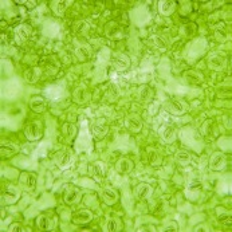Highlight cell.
I'll use <instances>...</instances> for the list:
<instances>
[{
  "instance_id": "obj_15",
  "label": "cell",
  "mask_w": 232,
  "mask_h": 232,
  "mask_svg": "<svg viewBox=\"0 0 232 232\" xmlns=\"http://www.w3.org/2000/svg\"><path fill=\"white\" fill-rule=\"evenodd\" d=\"M177 158H179L180 161H184V163H185V161L189 160V156H188L187 153H179L177 154Z\"/></svg>"
},
{
  "instance_id": "obj_7",
  "label": "cell",
  "mask_w": 232,
  "mask_h": 232,
  "mask_svg": "<svg viewBox=\"0 0 232 232\" xmlns=\"http://www.w3.org/2000/svg\"><path fill=\"white\" fill-rule=\"evenodd\" d=\"M128 124H129V126H130V129L133 132H138L140 129H141V122H140L138 120H136V118H129Z\"/></svg>"
},
{
  "instance_id": "obj_14",
  "label": "cell",
  "mask_w": 232,
  "mask_h": 232,
  "mask_svg": "<svg viewBox=\"0 0 232 232\" xmlns=\"http://www.w3.org/2000/svg\"><path fill=\"white\" fill-rule=\"evenodd\" d=\"M118 223H120V222H117V220H112V222L109 223V230H110V231H116L117 228H118V226H117Z\"/></svg>"
},
{
  "instance_id": "obj_17",
  "label": "cell",
  "mask_w": 232,
  "mask_h": 232,
  "mask_svg": "<svg viewBox=\"0 0 232 232\" xmlns=\"http://www.w3.org/2000/svg\"><path fill=\"white\" fill-rule=\"evenodd\" d=\"M14 231H22V228H19V227H14Z\"/></svg>"
},
{
  "instance_id": "obj_6",
  "label": "cell",
  "mask_w": 232,
  "mask_h": 232,
  "mask_svg": "<svg viewBox=\"0 0 232 232\" xmlns=\"http://www.w3.org/2000/svg\"><path fill=\"white\" fill-rule=\"evenodd\" d=\"M104 197H105V200L109 203V204H113V201L117 199V195L113 192V191H110V189H106L105 192H104Z\"/></svg>"
},
{
  "instance_id": "obj_13",
  "label": "cell",
  "mask_w": 232,
  "mask_h": 232,
  "mask_svg": "<svg viewBox=\"0 0 232 232\" xmlns=\"http://www.w3.org/2000/svg\"><path fill=\"white\" fill-rule=\"evenodd\" d=\"M77 217H79L81 220H89L90 219V215H89V212H79Z\"/></svg>"
},
{
  "instance_id": "obj_4",
  "label": "cell",
  "mask_w": 232,
  "mask_h": 232,
  "mask_svg": "<svg viewBox=\"0 0 232 232\" xmlns=\"http://www.w3.org/2000/svg\"><path fill=\"white\" fill-rule=\"evenodd\" d=\"M31 108L34 109L35 112H42V110H45V102L40 98H34L31 101Z\"/></svg>"
},
{
  "instance_id": "obj_2",
  "label": "cell",
  "mask_w": 232,
  "mask_h": 232,
  "mask_svg": "<svg viewBox=\"0 0 232 232\" xmlns=\"http://www.w3.org/2000/svg\"><path fill=\"white\" fill-rule=\"evenodd\" d=\"M136 193H137V196L141 197V199L148 197L149 195L152 193V188L148 187V185H140V187L136 188Z\"/></svg>"
},
{
  "instance_id": "obj_5",
  "label": "cell",
  "mask_w": 232,
  "mask_h": 232,
  "mask_svg": "<svg viewBox=\"0 0 232 232\" xmlns=\"http://www.w3.org/2000/svg\"><path fill=\"white\" fill-rule=\"evenodd\" d=\"M78 196V189H71L70 192H66L65 193V201L67 203V204H73L74 200Z\"/></svg>"
},
{
  "instance_id": "obj_3",
  "label": "cell",
  "mask_w": 232,
  "mask_h": 232,
  "mask_svg": "<svg viewBox=\"0 0 232 232\" xmlns=\"http://www.w3.org/2000/svg\"><path fill=\"white\" fill-rule=\"evenodd\" d=\"M224 163H226V157H223L222 154H215V156L212 157V168L215 169H220L224 165Z\"/></svg>"
},
{
  "instance_id": "obj_9",
  "label": "cell",
  "mask_w": 232,
  "mask_h": 232,
  "mask_svg": "<svg viewBox=\"0 0 232 232\" xmlns=\"http://www.w3.org/2000/svg\"><path fill=\"white\" fill-rule=\"evenodd\" d=\"M164 138L167 140V141H173V140H175V130H173V128L167 129V132L164 133Z\"/></svg>"
},
{
  "instance_id": "obj_16",
  "label": "cell",
  "mask_w": 232,
  "mask_h": 232,
  "mask_svg": "<svg viewBox=\"0 0 232 232\" xmlns=\"http://www.w3.org/2000/svg\"><path fill=\"white\" fill-rule=\"evenodd\" d=\"M128 169H129V168H128V161H126V160H124V161H122V165H121V172H122V173L129 172Z\"/></svg>"
},
{
  "instance_id": "obj_12",
  "label": "cell",
  "mask_w": 232,
  "mask_h": 232,
  "mask_svg": "<svg viewBox=\"0 0 232 232\" xmlns=\"http://www.w3.org/2000/svg\"><path fill=\"white\" fill-rule=\"evenodd\" d=\"M27 184L30 188H34L35 187V176L34 175H28V180H27Z\"/></svg>"
},
{
  "instance_id": "obj_8",
  "label": "cell",
  "mask_w": 232,
  "mask_h": 232,
  "mask_svg": "<svg viewBox=\"0 0 232 232\" xmlns=\"http://www.w3.org/2000/svg\"><path fill=\"white\" fill-rule=\"evenodd\" d=\"M36 223H38V226H39L40 228H43V230H47V228L50 227V222H49V219H47L46 216H40V217H38Z\"/></svg>"
},
{
  "instance_id": "obj_11",
  "label": "cell",
  "mask_w": 232,
  "mask_h": 232,
  "mask_svg": "<svg viewBox=\"0 0 232 232\" xmlns=\"http://www.w3.org/2000/svg\"><path fill=\"white\" fill-rule=\"evenodd\" d=\"M69 160H70V156L67 153H65V154H62V156L58 157V164H59L61 167H65V165L69 163Z\"/></svg>"
},
{
  "instance_id": "obj_1",
  "label": "cell",
  "mask_w": 232,
  "mask_h": 232,
  "mask_svg": "<svg viewBox=\"0 0 232 232\" xmlns=\"http://www.w3.org/2000/svg\"><path fill=\"white\" fill-rule=\"evenodd\" d=\"M26 136L28 137V140H38L42 136V124L38 121L28 124L26 126Z\"/></svg>"
},
{
  "instance_id": "obj_10",
  "label": "cell",
  "mask_w": 232,
  "mask_h": 232,
  "mask_svg": "<svg viewBox=\"0 0 232 232\" xmlns=\"http://www.w3.org/2000/svg\"><path fill=\"white\" fill-rule=\"evenodd\" d=\"M15 153V148H14L12 145L11 146H2V156H8V154H12Z\"/></svg>"
}]
</instances>
